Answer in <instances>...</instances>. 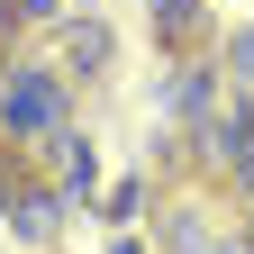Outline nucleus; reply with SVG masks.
I'll return each mask as SVG.
<instances>
[{
  "label": "nucleus",
  "mask_w": 254,
  "mask_h": 254,
  "mask_svg": "<svg viewBox=\"0 0 254 254\" xmlns=\"http://www.w3.org/2000/svg\"><path fill=\"white\" fill-rule=\"evenodd\" d=\"M0 64H9V46H0Z\"/></svg>",
  "instance_id": "nucleus-17"
},
{
  "label": "nucleus",
  "mask_w": 254,
  "mask_h": 254,
  "mask_svg": "<svg viewBox=\"0 0 254 254\" xmlns=\"http://www.w3.org/2000/svg\"><path fill=\"white\" fill-rule=\"evenodd\" d=\"M46 154L64 164V182H73V190H91V182H100V164H91V145H82V136H55Z\"/></svg>",
  "instance_id": "nucleus-8"
},
{
  "label": "nucleus",
  "mask_w": 254,
  "mask_h": 254,
  "mask_svg": "<svg viewBox=\"0 0 254 254\" xmlns=\"http://www.w3.org/2000/svg\"><path fill=\"white\" fill-rule=\"evenodd\" d=\"M218 91H227V64H218V55H182V64H164V109H173V118H209Z\"/></svg>",
  "instance_id": "nucleus-6"
},
{
  "label": "nucleus",
  "mask_w": 254,
  "mask_h": 254,
  "mask_svg": "<svg viewBox=\"0 0 254 254\" xmlns=\"http://www.w3.org/2000/svg\"><path fill=\"white\" fill-rule=\"evenodd\" d=\"M227 182H236V190H245V200H254V145L236 154V173H227Z\"/></svg>",
  "instance_id": "nucleus-15"
},
{
  "label": "nucleus",
  "mask_w": 254,
  "mask_h": 254,
  "mask_svg": "<svg viewBox=\"0 0 254 254\" xmlns=\"http://www.w3.org/2000/svg\"><path fill=\"white\" fill-rule=\"evenodd\" d=\"M0 227H9L27 254H55V245H64V227H73V200H64L55 182H37V173H27V190L9 200V218H0Z\"/></svg>",
  "instance_id": "nucleus-3"
},
{
  "label": "nucleus",
  "mask_w": 254,
  "mask_h": 254,
  "mask_svg": "<svg viewBox=\"0 0 254 254\" xmlns=\"http://www.w3.org/2000/svg\"><path fill=\"white\" fill-rule=\"evenodd\" d=\"M18 18L27 27H64V0H18Z\"/></svg>",
  "instance_id": "nucleus-11"
},
{
  "label": "nucleus",
  "mask_w": 254,
  "mask_h": 254,
  "mask_svg": "<svg viewBox=\"0 0 254 254\" xmlns=\"http://www.w3.org/2000/svg\"><path fill=\"white\" fill-rule=\"evenodd\" d=\"M27 37V18H18V0H0V46H18Z\"/></svg>",
  "instance_id": "nucleus-12"
},
{
  "label": "nucleus",
  "mask_w": 254,
  "mask_h": 254,
  "mask_svg": "<svg viewBox=\"0 0 254 254\" xmlns=\"http://www.w3.org/2000/svg\"><path fill=\"white\" fill-rule=\"evenodd\" d=\"M64 118H73V82H64V64H37V55H9L0 64V145H18L27 164L64 136Z\"/></svg>",
  "instance_id": "nucleus-1"
},
{
  "label": "nucleus",
  "mask_w": 254,
  "mask_h": 254,
  "mask_svg": "<svg viewBox=\"0 0 254 254\" xmlns=\"http://www.w3.org/2000/svg\"><path fill=\"white\" fill-rule=\"evenodd\" d=\"M91 209H100V227H145V218H154V182L145 173H118Z\"/></svg>",
  "instance_id": "nucleus-7"
},
{
  "label": "nucleus",
  "mask_w": 254,
  "mask_h": 254,
  "mask_svg": "<svg viewBox=\"0 0 254 254\" xmlns=\"http://www.w3.org/2000/svg\"><path fill=\"white\" fill-rule=\"evenodd\" d=\"M245 227H254V200H245Z\"/></svg>",
  "instance_id": "nucleus-16"
},
{
  "label": "nucleus",
  "mask_w": 254,
  "mask_h": 254,
  "mask_svg": "<svg viewBox=\"0 0 254 254\" xmlns=\"http://www.w3.org/2000/svg\"><path fill=\"white\" fill-rule=\"evenodd\" d=\"M145 27H154V55H164V64L218 46V9H209V0H145Z\"/></svg>",
  "instance_id": "nucleus-4"
},
{
  "label": "nucleus",
  "mask_w": 254,
  "mask_h": 254,
  "mask_svg": "<svg viewBox=\"0 0 254 254\" xmlns=\"http://www.w3.org/2000/svg\"><path fill=\"white\" fill-rule=\"evenodd\" d=\"M55 64H64V82H109V64H118V27L109 18H91V9H64L55 27Z\"/></svg>",
  "instance_id": "nucleus-2"
},
{
  "label": "nucleus",
  "mask_w": 254,
  "mask_h": 254,
  "mask_svg": "<svg viewBox=\"0 0 254 254\" xmlns=\"http://www.w3.org/2000/svg\"><path fill=\"white\" fill-rule=\"evenodd\" d=\"M27 173H37V164H27L18 145H0V218H9V200H18V190H27Z\"/></svg>",
  "instance_id": "nucleus-9"
},
{
  "label": "nucleus",
  "mask_w": 254,
  "mask_h": 254,
  "mask_svg": "<svg viewBox=\"0 0 254 254\" xmlns=\"http://www.w3.org/2000/svg\"><path fill=\"white\" fill-rule=\"evenodd\" d=\"M109 254H154V236H136V227H118V236H109Z\"/></svg>",
  "instance_id": "nucleus-13"
},
{
  "label": "nucleus",
  "mask_w": 254,
  "mask_h": 254,
  "mask_svg": "<svg viewBox=\"0 0 254 254\" xmlns=\"http://www.w3.org/2000/svg\"><path fill=\"white\" fill-rule=\"evenodd\" d=\"M218 64H227V82H254V27H245V37H227V46H218Z\"/></svg>",
  "instance_id": "nucleus-10"
},
{
  "label": "nucleus",
  "mask_w": 254,
  "mask_h": 254,
  "mask_svg": "<svg viewBox=\"0 0 254 254\" xmlns=\"http://www.w3.org/2000/svg\"><path fill=\"white\" fill-rule=\"evenodd\" d=\"M218 254H254V227H218Z\"/></svg>",
  "instance_id": "nucleus-14"
},
{
  "label": "nucleus",
  "mask_w": 254,
  "mask_h": 254,
  "mask_svg": "<svg viewBox=\"0 0 254 254\" xmlns=\"http://www.w3.org/2000/svg\"><path fill=\"white\" fill-rule=\"evenodd\" d=\"M154 254H218V227H209V209L190 200V182L154 190Z\"/></svg>",
  "instance_id": "nucleus-5"
}]
</instances>
